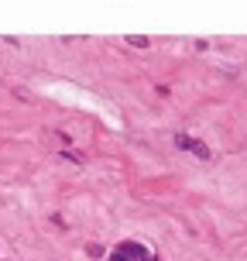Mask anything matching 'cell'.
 Wrapping results in <instances>:
<instances>
[{
    "mask_svg": "<svg viewBox=\"0 0 247 261\" xmlns=\"http://www.w3.org/2000/svg\"><path fill=\"white\" fill-rule=\"evenodd\" d=\"M175 144H179L182 151H193V155H196V158H203V162H209V158H213L206 144H199L196 138H189V134H175Z\"/></svg>",
    "mask_w": 247,
    "mask_h": 261,
    "instance_id": "1",
    "label": "cell"
},
{
    "mask_svg": "<svg viewBox=\"0 0 247 261\" xmlns=\"http://www.w3.org/2000/svg\"><path fill=\"white\" fill-rule=\"evenodd\" d=\"M117 251H120V254H124L127 261H155L151 254H148V251L141 248V244H138V241H124V244H120Z\"/></svg>",
    "mask_w": 247,
    "mask_h": 261,
    "instance_id": "2",
    "label": "cell"
},
{
    "mask_svg": "<svg viewBox=\"0 0 247 261\" xmlns=\"http://www.w3.org/2000/svg\"><path fill=\"white\" fill-rule=\"evenodd\" d=\"M130 45H134V48H148V38H141V35H130Z\"/></svg>",
    "mask_w": 247,
    "mask_h": 261,
    "instance_id": "3",
    "label": "cell"
},
{
    "mask_svg": "<svg viewBox=\"0 0 247 261\" xmlns=\"http://www.w3.org/2000/svg\"><path fill=\"white\" fill-rule=\"evenodd\" d=\"M110 261H127V258H124V254H120V251H117V254H114V258H110Z\"/></svg>",
    "mask_w": 247,
    "mask_h": 261,
    "instance_id": "4",
    "label": "cell"
}]
</instances>
